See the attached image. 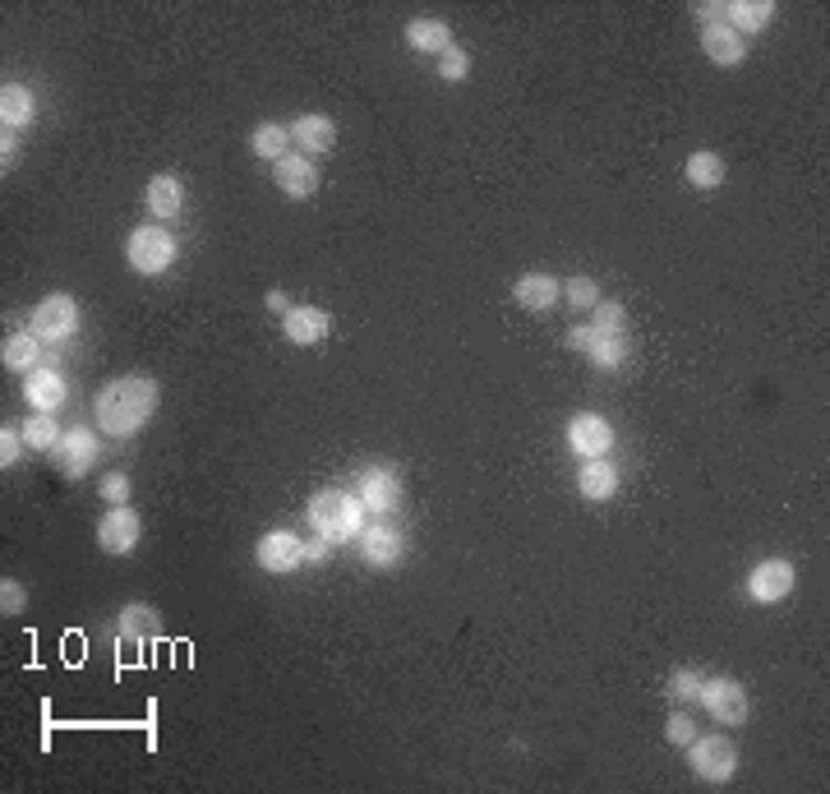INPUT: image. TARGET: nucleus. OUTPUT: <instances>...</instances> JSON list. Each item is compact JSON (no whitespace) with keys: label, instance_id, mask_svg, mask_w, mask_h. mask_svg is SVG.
Here are the masks:
<instances>
[{"label":"nucleus","instance_id":"5701e85b","mask_svg":"<svg viewBox=\"0 0 830 794\" xmlns=\"http://www.w3.org/2000/svg\"><path fill=\"white\" fill-rule=\"evenodd\" d=\"M0 360H6V370H14V375H33L38 360H42V337H33L28 328L10 333L6 347H0Z\"/></svg>","mask_w":830,"mask_h":794},{"label":"nucleus","instance_id":"f257e3e1","mask_svg":"<svg viewBox=\"0 0 830 794\" xmlns=\"http://www.w3.org/2000/svg\"><path fill=\"white\" fill-rule=\"evenodd\" d=\"M157 397H162V388H157V379H148V375L111 379V384L98 393V403H93L98 430L111 435V439H130V435H139L143 425L153 420Z\"/></svg>","mask_w":830,"mask_h":794},{"label":"nucleus","instance_id":"7ed1b4c3","mask_svg":"<svg viewBox=\"0 0 830 794\" xmlns=\"http://www.w3.org/2000/svg\"><path fill=\"white\" fill-rule=\"evenodd\" d=\"M176 236L166 232V226H157V222H143V226H134L130 232V241H125V259H130V268L134 273H143V277H162L171 264H176Z\"/></svg>","mask_w":830,"mask_h":794},{"label":"nucleus","instance_id":"4468645a","mask_svg":"<svg viewBox=\"0 0 830 794\" xmlns=\"http://www.w3.org/2000/svg\"><path fill=\"white\" fill-rule=\"evenodd\" d=\"M98 435L93 430H65L61 435V444L51 448V458H55V471H65V476H83V471H93V462H98Z\"/></svg>","mask_w":830,"mask_h":794},{"label":"nucleus","instance_id":"c85d7f7f","mask_svg":"<svg viewBox=\"0 0 830 794\" xmlns=\"http://www.w3.org/2000/svg\"><path fill=\"white\" fill-rule=\"evenodd\" d=\"M19 430H23V444L33 448V452H51L55 444H61V435H65L61 425H55V411H33V416L19 425Z\"/></svg>","mask_w":830,"mask_h":794},{"label":"nucleus","instance_id":"2eb2a0df","mask_svg":"<svg viewBox=\"0 0 830 794\" xmlns=\"http://www.w3.org/2000/svg\"><path fill=\"white\" fill-rule=\"evenodd\" d=\"M789 591H793V563L789 559H761L748 578V596L757 605H776Z\"/></svg>","mask_w":830,"mask_h":794},{"label":"nucleus","instance_id":"423d86ee","mask_svg":"<svg viewBox=\"0 0 830 794\" xmlns=\"http://www.w3.org/2000/svg\"><path fill=\"white\" fill-rule=\"evenodd\" d=\"M688 767L710 785H725L738 772V749H734V740H725V734H697V740L688 744Z\"/></svg>","mask_w":830,"mask_h":794},{"label":"nucleus","instance_id":"7c9ffc66","mask_svg":"<svg viewBox=\"0 0 830 794\" xmlns=\"http://www.w3.org/2000/svg\"><path fill=\"white\" fill-rule=\"evenodd\" d=\"M701 684H706V674L693 670V665H683V670L669 674V698H674V702H697V698H701Z\"/></svg>","mask_w":830,"mask_h":794},{"label":"nucleus","instance_id":"39448f33","mask_svg":"<svg viewBox=\"0 0 830 794\" xmlns=\"http://www.w3.org/2000/svg\"><path fill=\"white\" fill-rule=\"evenodd\" d=\"M28 333L42 337L47 347L55 343H70L79 333V301L74 296H47L33 305V315H28Z\"/></svg>","mask_w":830,"mask_h":794},{"label":"nucleus","instance_id":"4be33fe9","mask_svg":"<svg viewBox=\"0 0 830 794\" xmlns=\"http://www.w3.org/2000/svg\"><path fill=\"white\" fill-rule=\"evenodd\" d=\"M291 139L300 144L305 157H309V153H332V144H337V121H332V116H319V111H309V116H300V121L291 125Z\"/></svg>","mask_w":830,"mask_h":794},{"label":"nucleus","instance_id":"412c9836","mask_svg":"<svg viewBox=\"0 0 830 794\" xmlns=\"http://www.w3.org/2000/svg\"><path fill=\"white\" fill-rule=\"evenodd\" d=\"M577 490H582L586 503H609V499L618 495V471H614V462H609V458H591V462H582V471H577Z\"/></svg>","mask_w":830,"mask_h":794},{"label":"nucleus","instance_id":"a19ab883","mask_svg":"<svg viewBox=\"0 0 830 794\" xmlns=\"http://www.w3.org/2000/svg\"><path fill=\"white\" fill-rule=\"evenodd\" d=\"M0 162H6V172H10V166L19 162V139H14V130L0 134Z\"/></svg>","mask_w":830,"mask_h":794},{"label":"nucleus","instance_id":"e433bc0d","mask_svg":"<svg viewBox=\"0 0 830 794\" xmlns=\"http://www.w3.org/2000/svg\"><path fill=\"white\" fill-rule=\"evenodd\" d=\"M23 605H28L23 582H14V578L0 582V610H6V614H23Z\"/></svg>","mask_w":830,"mask_h":794},{"label":"nucleus","instance_id":"1a4fd4ad","mask_svg":"<svg viewBox=\"0 0 830 794\" xmlns=\"http://www.w3.org/2000/svg\"><path fill=\"white\" fill-rule=\"evenodd\" d=\"M356 541H360V559L369 563V569H397V563H402L407 559V531L402 527H392V522H375V527H365L360 536H356Z\"/></svg>","mask_w":830,"mask_h":794},{"label":"nucleus","instance_id":"f3484780","mask_svg":"<svg viewBox=\"0 0 830 794\" xmlns=\"http://www.w3.org/2000/svg\"><path fill=\"white\" fill-rule=\"evenodd\" d=\"M273 181L286 198H309L319 190V166H314L305 153H286L281 162H273Z\"/></svg>","mask_w":830,"mask_h":794},{"label":"nucleus","instance_id":"c9c22d12","mask_svg":"<svg viewBox=\"0 0 830 794\" xmlns=\"http://www.w3.org/2000/svg\"><path fill=\"white\" fill-rule=\"evenodd\" d=\"M28 444H23V430H14V425H6V430H0V467H14L19 462V452H23Z\"/></svg>","mask_w":830,"mask_h":794},{"label":"nucleus","instance_id":"6e6552de","mask_svg":"<svg viewBox=\"0 0 830 794\" xmlns=\"http://www.w3.org/2000/svg\"><path fill=\"white\" fill-rule=\"evenodd\" d=\"M356 495H360V503L369 508V513L388 518V513H397V508H402L407 486H402V476H397L392 467H365L360 480H356Z\"/></svg>","mask_w":830,"mask_h":794},{"label":"nucleus","instance_id":"4c0bfd02","mask_svg":"<svg viewBox=\"0 0 830 794\" xmlns=\"http://www.w3.org/2000/svg\"><path fill=\"white\" fill-rule=\"evenodd\" d=\"M98 490H102L106 503H125V499H130V476H102Z\"/></svg>","mask_w":830,"mask_h":794},{"label":"nucleus","instance_id":"f03ea898","mask_svg":"<svg viewBox=\"0 0 830 794\" xmlns=\"http://www.w3.org/2000/svg\"><path fill=\"white\" fill-rule=\"evenodd\" d=\"M365 513H369V508L351 490H319V495H309V503H305V518H309L314 536H328L332 546L356 541V536L365 531Z\"/></svg>","mask_w":830,"mask_h":794},{"label":"nucleus","instance_id":"dca6fc26","mask_svg":"<svg viewBox=\"0 0 830 794\" xmlns=\"http://www.w3.org/2000/svg\"><path fill=\"white\" fill-rule=\"evenodd\" d=\"M281 333H286V343L314 347V343H324V337L332 333V315L319 309V305H296L291 315H281Z\"/></svg>","mask_w":830,"mask_h":794},{"label":"nucleus","instance_id":"aec40b11","mask_svg":"<svg viewBox=\"0 0 830 794\" xmlns=\"http://www.w3.org/2000/svg\"><path fill=\"white\" fill-rule=\"evenodd\" d=\"M23 397H28V407H33V411H55L65 403V375L38 365L33 375H23Z\"/></svg>","mask_w":830,"mask_h":794},{"label":"nucleus","instance_id":"bb28decb","mask_svg":"<svg viewBox=\"0 0 830 794\" xmlns=\"http://www.w3.org/2000/svg\"><path fill=\"white\" fill-rule=\"evenodd\" d=\"M407 42L416 51H429V55H443L452 47V28L443 19H411L407 23Z\"/></svg>","mask_w":830,"mask_h":794},{"label":"nucleus","instance_id":"9b49d317","mask_svg":"<svg viewBox=\"0 0 830 794\" xmlns=\"http://www.w3.org/2000/svg\"><path fill=\"white\" fill-rule=\"evenodd\" d=\"M139 536H143V522H139L134 508H125V503H111L106 513H102V522H98L102 554H130L139 546Z\"/></svg>","mask_w":830,"mask_h":794},{"label":"nucleus","instance_id":"b1692460","mask_svg":"<svg viewBox=\"0 0 830 794\" xmlns=\"http://www.w3.org/2000/svg\"><path fill=\"white\" fill-rule=\"evenodd\" d=\"M770 19H776V0H729L725 6V23L734 28V33H761V28H770Z\"/></svg>","mask_w":830,"mask_h":794},{"label":"nucleus","instance_id":"ea45409f","mask_svg":"<svg viewBox=\"0 0 830 794\" xmlns=\"http://www.w3.org/2000/svg\"><path fill=\"white\" fill-rule=\"evenodd\" d=\"M693 14H697L701 23H720V19H725V6H720V0H697Z\"/></svg>","mask_w":830,"mask_h":794},{"label":"nucleus","instance_id":"ddd939ff","mask_svg":"<svg viewBox=\"0 0 830 794\" xmlns=\"http://www.w3.org/2000/svg\"><path fill=\"white\" fill-rule=\"evenodd\" d=\"M162 629V614L143 601H130L121 610V623H116V651H143Z\"/></svg>","mask_w":830,"mask_h":794},{"label":"nucleus","instance_id":"6ab92c4d","mask_svg":"<svg viewBox=\"0 0 830 794\" xmlns=\"http://www.w3.org/2000/svg\"><path fill=\"white\" fill-rule=\"evenodd\" d=\"M512 296H518V305H526L531 315H545V309H554L563 301V282L550 273H526V277H518Z\"/></svg>","mask_w":830,"mask_h":794},{"label":"nucleus","instance_id":"72a5a7b5","mask_svg":"<svg viewBox=\"0 0 830 794\" xmlns=\"http://www.w3.org/2000/svg\"><path fill=\"white\" fill-rule=\"evenodd\" d=\"M439 74H443L448 83H457V79H467V74H471V55H467L462 47H457V42H452V47H448V51L439 55Z\"/></svg>","mask_w":830,"mask_h":794},{"label":"nucleus","instance_id":"c756f323","mask_svg":"<svg viewBox=\"0 0 830 794\" xmlns=\"http://www.w3.org/2000/svg\"><path fill=\"white\" fill-rule=\"evenodd\" d=\"M683 176H688L697 190H720V185H725V157H720V153H710V149H701V153L688 157Z\"/></svg>","mask_w":830,"mask_h":794},{"label":"nucleus","instance_id":"a211bd4d","mask_svg":"<svg viewBox=\"0 0 830 794\" xmlns=\"http://www.w3.org/2000/svg\"><path fill=\"white\" fill-rule=\"evenodd\" d=\"M701 51L710 55V65H742V55H748V38L734 33V28L720 19V23H701Z\"/></svg>","mask_w":830,"mask_h":794},{"label":"nucleus","instance_id":"79ce46f5","mask_svg":"<svg viewBox=\"0 0 830 794\" xmlns=\"http://www.w3.org/2000/svg\"><path fill=\"white\" fill-rule=\"evenodd\" d=\"M268 309H273V315H291V296H286V292H268Z\"/></svg>","mask_w":830,"mask_h":794},{"label":"nucleus","instance_id":"f8f14e48","mask_svg":"<svg viewBox=\"0 0 830 794\" xmlns=\"http://www.w3.org/2000/svg\"><path fill=\"white\" fill-rule=\"evenodd\" d=\"M254 559H259L264 573L286 578V573H296L300 563H305V541H300L296 531H268L264 541L254 546Z\"/></svg>","mask_w":830,"mask_h":794},{"label":"nucleus","instance_id":"393cba45","mask_svg":"<svg viewBox=\"0 0 830 794\" xmlns=\"http://www.w3.org/2000/svg\"><path fill=\"white\" fill-rule=\"evenodd\" d=\"M0 121H6V130H23L38 121V102L23 83H6V89H0Z\"/></svg>","mask_w":830,"mask_h":794},{"label":"nucleus","instance_id":"473e14b6","mask_svg":"<svg viewBox=\"0 0 830 794\" xmlns=\"http://www.w3.org/2000/svg\"><path fill=\"white\" fill-rule=\"evenodd\" d=\"M591 315H595V324H591L595 333H627V309H623V301H600Z\"/></svg>","mask_w":830,"mask_h":794},{"label":"nucleus","instance_id":"20e7f679","mask_svg":"<svg viewBox=\"0 0 830 794\" xmlns=\"http://www.w3.org/2000/svg\"><path fill=\"white\" fill-rule=\"evenodd\" d=\"M567 347L572 352H586L600 370H618V365H627V360H633V352H637L633 333H595L591 324L567 328Z\"/></svg>","mask_w":830,"mask_h":794},{"label":"nucleus","instance_id":"f704fd0d","mask_svg":"<svg viewBox=\"0 0 830 794\" xmlns=\"http://www.w3.org/2000/svg\"><path fill=\"white\" fill-rule=\"evenodd\" d=\"M665 740H669L674 749H688V744L697 740V721H693L688 712H674L669 725H665Z\"/></svg>","mask_w":830,"mask_h":794},{"label":"nucleus","instance_id":"9d476101","mask_svg":"<svg viewBox=\"0 0 830 794\" xmlns=\"http://www.w3.org/2000/svg\"><path fill=\"white\" fill-rule=\"evenodd\" d=\"M567 448L577 452L582 462L591 458H609V448H614V425L605 416H595V411H577L567 420Z\"/></svg>","mask_w":830,"mask_h":794},{"label":"nucleus","instance_id":"2f4dec72","mask_svg":"<svg viewBox=\"0 0 830 794\" xmlns=\"http://www.w3.org/2000/svg\"><path fill=\"white\" fill-rule=\"evenodd\" d=\"M563 296L572 309H595L600 305V282L595 277H567L563 282Z\"/></svg>","mask_w":830,"mask_h":794},{"label":"nucleus","instance_id":"0eeeda50","mask_svg":"<svg viewBox=\"0 0 830 794\" xmlns=\"http://www.w3.org/2000/svg\"><path fill=\"white\" fill-rule=\"evenodd\" d=\"M697 702L710 712V721H720V725H748V716H752V698H748V689H742L738 679H729V674L706 679Z\"/></svg>","mask_w":830,"mask_h":794},{"label":"nucleus","instance_id":"58836bf2","mask_svg":"<svg viewBox=\"0 0 830 794\" xmlns=\"http://www.w3.org/2000/svg\"><path fill=\"white\" fill-rule=\"evenodd\" d=\"M332 554V541L328 536H314V541H305V563H324Z\"/></svg>","mask_w":830,"mask_h":794},{"label":"nucleus","instance_id":"a878e982","mask_svg":"<svg viewBox=\"0 0 830 794\" xmlns=\"http://www.w3.org/2000/svg\"><path fill=\"white\" fill-rule=\"evenodd\" d=\"M291 130L286 125H277V121H264V125H254V134H249V149H254V157H264V162H281L286 153H291Z\"/></svg>","mask_w":830,"mask_h":794},{"label":"nucleus","instance_id":"cd10ccee","mask_svg":"<svg viewBox=\"0 0 830 794\" xmlns=\"http://www.w3.org/2000/svg\"><path fill=\"white\" fill-rule=\"evenodd\" d=\"M181 208H185V185H181V176H153V185H148V213L176 217Z\"/></svg>","mask_w":830,"mask_h":794}]
</instances>
